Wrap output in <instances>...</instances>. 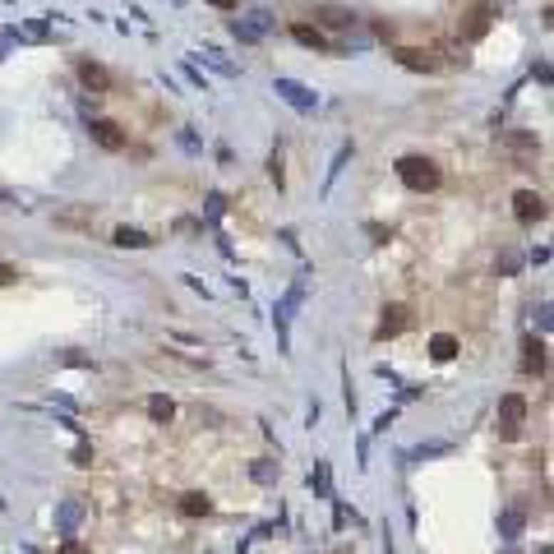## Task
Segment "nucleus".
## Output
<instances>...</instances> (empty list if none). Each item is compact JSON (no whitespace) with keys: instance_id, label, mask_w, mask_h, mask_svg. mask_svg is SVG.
Listing matches in <instances>:
<instances>
[{"instance_id":"12","label":"nucleus","mask_w":554,"mask_h":554,"mask_svg":"<svg viewBox=\"0 0 554 554\" xmlns=\"http://www.w3.org/2000/svg\"><path fill=\"white\" fill-rule=\"evenodd\" d=\"M79 79L88 83L93 93H106V88H111V74H106V70H102V65H97V61H83V65H79Z\"/></svg>"},{"instance_id":"10","label":"nucleus","mask_w":554,"mask_h":554,"mask_svg":"<svg viewBox=\"0 0 554 554\" xmlns=\"http://www.w3.org/2000/svg\"><path fill=\"white\" fill-rule=\"evenodd\" d=\"M291 37H296L300 46H309V51H328V46H333L319 28H309V24H291Z\"/></svg>"},{"instance_id":"5","label":"nucleus","mask_w":554,"mask_h":554,"mask_svg":"<svg viewBox=\"0 0 554 554\" xmlns=\"http://www.w3.org/2000/svg\"><path fill=\"white\" fill-rule=\"evenodd\" d=\"M406 324H411V309H406V305H384V319H379L374 337H379V342H388V337L406 333Z\"/></svg>"},{"instance_id":"24","label":"nucleus","mask_w":554,"mask_h":554,"mask_svg":"<svg viewBox=\"0 0 554 554\" xmlns=\"http://www.w3.org/2000/svg\"><path fill=\"white\" fill-rule=\"evenodd\" d=\"M268 176H273V185L282 190V158H277V153H273V162H268Z\"/></svg>"},{"instance_id":"2","label":"nucleus","mask_w":554,"mask_h":554,"mask_svg":"<svg viewBox=\"0 0 554 554\" xmlns=\"http://www.w3.org/2000/svg\"><path fill=\"white\" fill-rule=\"evenodd\" d=\"M305 305V277L300 282H291L287 287V296L277 300V309H273V324H277V342L287 347V333H291V319H296V309Z\"/></svg>"},{"instance_id":"25","label":"nucleus","mask_w":554,"mask_h":554,"mask_svg":"<svg viewBox=\"0 0 554 554\" xmlns=\"http://www.w3.org/2000/svg\"><path fill=\"white\" fill-rule=\"evenodd\" d=\"M393 421H397V411H384V416H379V421H374V430L384 434V430H388V425H393Z\"/></svg>"},{"instance_id":"11","label":"nucleus","mask_w":554,"mask_h":554,"mask_svg":"<svg viewBox=\"0 0 554 554\" xmlns=\"http://www.w3.org/2000/svg\"><path fill=\"white\" fill-rule=\"evenodd\" d=\"M314 14L324 19L328 28H352V24H356V14H352L347 5H314Z\"/></svg>"},{"instance_id":"6","label":"nucleus","mask_w":554,"mask_h":554,"mask_svg":"<svg viewBox=\"0 0 554 554\" xmlns=\"http://www.w3.org/2000/svg\"><path fill=\"white\" fill-rule=\"evenodd\" d=\"M513 212H518V217L522 222H540V217H545V194H536V190H518V194H513Z\"/></svg>"},{"instance_id":"18","label":"nucleus","mask_w":554,"mask_h":554,"mask_svg":"<svg viewBox=\"0 0 554 554\" xmlns=\"http://www.w3.org/2000/svg\"><path fill=\"white\" fill-rule=\"evenodd\" d=\"M430 356H434V361H453V356H458V337H453V333H439V337L430 342Z\"/></svg>"},{"instance_id":"4","label":"nucleus","mask_w":554,"mask_h":554,"mask_svg":"<svg viewBox=\"0 0 554 554\" xmlns=\"http://www.w3.org/2000/svg\"><path fill=\"white\" fill-rule=\"evenodd\" d=\"M490 19H494V5H490V0L471 5V9H466V24L458 28L462 42H476V37H485V33H490Z\"/></svg>"},{"instance_id":"8","label":"nucleus","mask_w":554,"mask_h":554,"mask_svg":"<svg viewBox=\"0 0 554 554\" xmlns=\"http://www.w3.org/2000/svg\"><path fill=\"white\" fill-rule=\"evenodd\" d=\"M277 93L287 97V102L296 106V111H314V106H319V97L309 93V88H300L296 79H277Z\"/></svg>"},{"instance_id":"1","label":"nucleus","mask_w":554,"mask_h":554,"mask_svg":"<svg viewBox=\"0 0 554 554\" xmlns=\"http://www.w3.org/2000/svg\"><path fill=\"white\" fill-rule=\"evenodd\" d=\"M397 180H402L406 190H416V194H430V190H439L443 171H439V162H434V158H421V153H411V158L397 162Z\"/></svg>"},{"instance_id":"28","label":"nucleus","mask_w":554,"mask_h":554,"mask_svg":"<svg viewBox=\"0 0 554 554\" xmlns=\"http://www.w3.org/2000/svg\"><path fill=\"white\" fill-rule=\"evenodd\" d=\"M208 5H217V9H236V0H208Z\"/></svg>"},{"instance_id":"16","label":"nucleus","mask_w":554,"mask_h":554,"mask_svg":"<svg viewBox=\"0 0 554 554\" xmlns=\"http://www.w3.org/2000/svg\"><path fill=\"white\" fill-rule=\"evenodd\" d=\"M522 527H527L522 508H503V518H499V536H503V540H518V536H522Z\"/></svg>"},{"instance_id":"14","label":"nucleus","mask_w":554,"mask_h":554,"mask_svg":"<svg viewBox=\"0 0 554 554\" xmlns=\"http://www.w3.org/2000/svg\"><path fill=\"white\" fill-rule=\"evenodd\" d=\"M116 245H120V250H148L153 245V240H148V231H139V227H116Z\"/></svg>"},{"instance_id":"23","label":"nucleus","mask_w":554,"mask_h":554,"mask_svg":"<svg viewBox=\"0 0 554 554\" xmlns=\"http://www.w3.org/2000/svg\"><path fill=\"white\" fill-rule=\"evenodd\" d=\"M74 466H93V443L79 439V448H74Z\"/></svg>"},{"instance_id":"13","label":"nucleus","mask_w":554,"mask_h":554,"mask_svg":"<svg viewBox=\"0 0 554 554\" xmlns=\"http://www.w3.org/2000/svg\"><path fill=\"white\" fill-rule=\"evenodd\" d=\"M503 148H508V153H522V158H536V153H540V139H536V134H503Z\"/></svg>"},{"instance_id":"3","label":"nucleus","mask_w":554,"mask_h":554,"mask_svg":"<svg viewBox=\"0 0 554 554\" xmlns=\"http://www.w3.org/2000/svg\"><path fill=\"white\" fill-rule=\"evenodd\" d=\"M522 421H527V397L508 393L499 402V434L503 439H522Z\"/></svg>"},{"instance_id":"26","label":"nucleus","mask_w":554,"mask_h":554,"mask_svg":"<svg viewBox=\"0 0 554 554\" xmlns=\"http://www.w3.org/2000/svg\"><path fill=\"white\" fill-rule=\"evenodd\" d=\"M19 273H14V268H9V264H0V287H9V282H14Z\"/></svg>"},{"instance_id":"20","label":"nucleus","mask_w":554,"mask_h":554,"mask_svg":"<svg viewBox=\"0 0 554 554\" xmlns=\"http://www.w3.org/2000/svg\"><path fill=\"white\" fill-rule=\"evenodd\" d=\"M527 369H545V342L540 337H527V361H522Z\"/></svg>"},{"instance_id":"17","label":"nucleus","mask_w":554,"mask_h":554,"mask_svg":"<svg viewBox=\"0 0 554 554\" xmlns=\"http://www.w3.org/2000/svg\"><path fill=\"white\" fill-rule=\"evenodd\" d=\"M148 416H153V421H158V425H171V421H176V402H171V397H148Z\"/></svg>"},{"instance_id":"7","label":"nucleus","mask_w":554,"mask_h":554,"mask_svg":"<svg viewBox=\"0 0 554 554\" xmlns=\"http://www.w3.org/2000/svg\"><path fill=\"white\" fill-rule=\"evenodd\" d=\"M88 134H93L97 143H102L106 153H120V148H125V134H120V125H116V120H93V125H88Z\"/></svg>"},{"instance_id":"15","label":"nucleus","mask_w":554,"mask_h":554,"mask_svg":"<svg viewBox=\"0 0 554 554\" xmlns=\"http://www.w3.org/2000/svg\"><path fill=\"white\" fill-rule=\"evenodd\" d=\"M180 513H185V518H208V513H212V499H208V494H199V490H190V494L180 499Z\"/></svg>"},{"instance_id":"19","label":"nucleus","mask_w":554,"mask_h":554,"mask_svg":"<svg viewBox=\"0 0 554 554\" xmlns=\"http://www.w3.org/2000/svg\"><path fill=\"white\" fill-rule=\"evenodd\" d=\"M309 490H314L319 499H333V490H328V462H314V471H309Z\"/></svg>"},{"instance_id":"21","label":"nucleus","mask_w":554,"mask_h":554,"mask_svg":"<svg viewBox=\"0 0 554 554\" xmlns=\"http://www.w3.org/2000/svg\"><path fill=\"white\" fill-rule=\"evenodd\" d=\"M250 476H255V481H259V485H273V481H277V476H282V466L264 458V462H255V466H250Z\"/></svg>"},{"instance_id":"27","label":"nucleus","mask_w":554,"mask_h":554,"mask_svg":"<svg viewBox=\"0 0 554 554\" xmlns=\"http://www.w3.org/2000/svg\"><path fill=\"white\" fill-rule=\"evenodd\" d=\"M61 554H88V550H83L79 540H65V545H61Z\"/></svg>"},{"instance_id":"9","label":"nucleus","mask_w":554,"mask_h":554,"mask_svg":"<svg viewBox=\"0 0 554 554\" xmlns=\"http://www.w3.org/2000/svg\"><path fill=\"white\" fill-rule=\"evenodd\" d=\"M397 65H406V70H439V61L430 51H416V46H397Z\"/></svg>"},{"instance_id":"22","label":"nucleus","mask_w":554,"mask_h":554,"mask_svg":"<svg viewBox=\"0 0 554 554\" xmlns=\"http://www.w3.org/2000/svg\"><path fill=\"white\" fill-rule=\"evenodd\" d=\"M79 518H83L79 503H61V531H65V536H74V522H79Z\"/></svg>"}]
</instances>
